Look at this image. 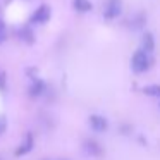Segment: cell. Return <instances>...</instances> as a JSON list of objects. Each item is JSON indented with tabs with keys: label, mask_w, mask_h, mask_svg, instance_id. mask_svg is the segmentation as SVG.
<instances>
[{
	"label": "cell",
	"mask_w": 160,
	"mask_h": 160,
	"mask_svg": "<svg viewBox=\"0 0 160 160\" xmlns=\"http://www.w3.org/2000/svg\"><path fill=\"white\" fill-rule=\"evenodd\" d=\"M150 64H152V60H150V57L146 52H143V50L134 52L132 60H131V66H132V71H134V72H145V71H148Z\"/></svg>",
	"instance_id": "obj_1"
},
{
	"label": "cell",
	"mask_w": 160,
	"mask_h": 160,
	"mask_svg": "<svg viewBox=\"0 0 160 160\" xmlns=\"http://www.w3.org/2000/svg\"><path fill=\"white\" fill-rule=\"evenodd\" d=\"M48 19H50V7L48 5H40V7L31 14V19H29V21H31L33 24H45Z\"/></svg>",
	"instance_id": "obj_2"
},
{
	"label": "cell",
	"mask_w": 160,
	"mask_h": 160,
	"mask_svg": "<svg viewBox=\"0 0 160 160\" xmlns=\"http://www.w3.org/2000/svg\"><path fill=\"white\" fill-rule=\"evenodd\" d=\"M122 12V2L121 0H108L107 5H105L103 16L107 19H115L117 16H121Z\"/></svg>",
	"instance_id": "obj_3"
},
{
	"label": "cell",
	"mask_w": 160,
	"mask_h": 160,
	"mask_svg": "<svg viewBox=\"0 0 160 160\" xmlns=\"http://www.w3.org/2000/svg\"><path fill=\"white\" fill-rule=\"evenodd\" d=\"M83 150H84V153H86V155H90V157H100L102 153H103L102 145L98 141H95V139H84Z\"/></svg>",
	"instance_id": "obj_4"
},
{
	"label": "cell",
	"mask_w": 160,
	"mask_h": 160,
	"mask_svg": "<svg viewBox=\"0 0 160 160\" xmlns=\"http://www.w3.org/2000/svg\"><path fill=\"white\" fill-rule=\"evenodd\" d=\"M33 145H35V138H33V134L31 132H28V134L24 136V139H22V143L16 148V155L18 157H22V155H26V153H29L33 150Z\"/></svg>",
	"instance_id": "obj_5"
},
{
	"label": "cell",
	"mask_w": 160,
	"mask_h": 160,
	"mask_svg": "<svg viewBox=\"0 0 160 160\" xmlns=\"http://www.w3.org/2000/svg\"><path fill=\"white\" fill-rule=\"evenodd\" d=\"M90 126H91V129H93V131L103 132V131H107L108 122H107V119H105V117L95 114V115H90Z\"/></svg>",
	"instance_id": "obj_6"
},
{
	"label": "cell",
	"mask_w": 160,
	"mask_h": 160,
	"mask_svg": "<svg viewBox=\"0 0 160 160\" xmlns=\"http://www.w3.org/2000/svg\"><path fill=\"white\" fill-rule=\"evenodd\" d=\"M43 91H45V83H43L42 79H35L33 84L29 86V95H31V97H40Z\"/></svg>",
	"instance_id": "obj_7"
},
{
	"label": "cell",
	"mask_w": 160,
	"mask_h": 160,
	"mask_svg": "<svg viewBox=\"0 0 160 160\" xmlns=\"http://www.w3.org/2000/svg\"><path fill=\"white\" fill-rule=\"evenodd\" d=\"M72 7L78 12H90L93 9V5H91L90 0H72Z\"/></svg>",
	"instance_id": "obj_8"
},
{
	"label": "cell",
	"mask_w": 160,
	"mask_h": 160,
	"mask_svg": "<svg viewBox=\"0 0 160 160\" xmlns=\"http://www.w3.org/2000/svg\"><path fill=\"white\" fill-rule=\"evenodd\" d=\"M153 47H155V42H153V36L150 35V33H145V36L141 38V50L146 53H150L153 50Z\"/></svg>",
	"instance_id": "obj_9"
},
{
	"label": "cell",
	"mask_w": 160,
	"mask_h": 160,
	"mask_svg": "<svg viewBox=\"0 0 160 160\" xmlns=\"http://www.w3.org/2000/svg\"><path fill=\"white\" fill-rule=\"evenodd\" d=\"M143 93L150 95V97H160V86L158 84H152V86L143 88Z\"/></svg>",
	"instance_id": "obj_10"
},
{
	"label": "cell",
	"mask_w": 160,
	"mask_h": 160,
	"mask_svg": "<svg viewBox=\"0 0 160 160\" xmlns=\"http://www.w3.org/2000/svg\"><path fill=\"white\" fill-rule=\"evenodd\" d=\"M19 35H21V38L24 40V42H29V43L33 42V33L29 31L28 28H22L21 31H19Z\"/></svg>",
	"instance_id": "obj_11"
},
{
	"label": "cell",
	"mask_w": 160,
	"mask_h": 160,
	"mask_svg": "<svg viewBox=\"0 0 160 160\" xmlns=\"http://www.w3.org/2000/svg\"><path fill=\"white\" fill-rule=\"evenodd\" d=\"M5 42V21L0 19V43Z\"/></svg>",
	"instance_id": "obj_12"
},
{
	"label": "cell",
	"mask_w": 160,
	"mask_h": 160,
	"mask_svg": "<svg viewBox=\"0 0 160 160\" xmlns=\"http://www.w3.org/2000/svg\"><path fill=\"white\" fill-rule=\"evenodd\" d=\"M5 129H7V119L4 115H0V134H4Z\"/></svg>",
	"instance_id": "obj_13"
}]
</instances>
